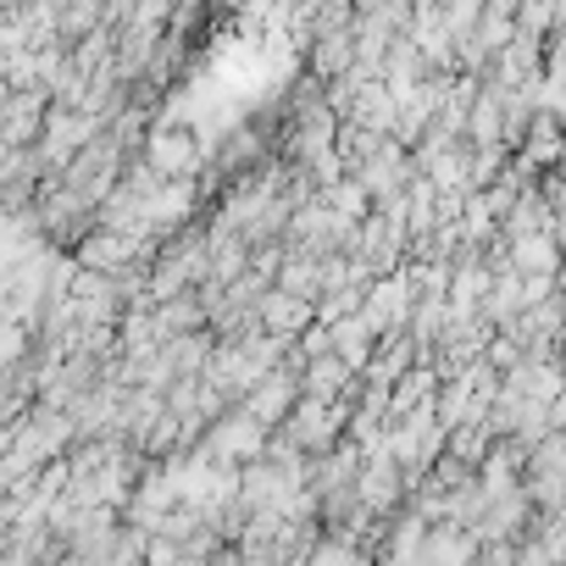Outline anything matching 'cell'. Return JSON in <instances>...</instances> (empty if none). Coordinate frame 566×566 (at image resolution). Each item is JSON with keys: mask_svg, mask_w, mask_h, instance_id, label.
<instances>
[{"mask_svg": "<svg viewBox=\"0 0 566 566\" xmlns=\"http://www.w3.org/2000/svg\"><path fill=\"white\" fill-rule=\"evenodd\" d=\"M411 306H417V295H411V283L400 277V266L395 272H384V277H373L367 290H361V306H356V317L384 339V334H406V317H411Z\"/></svg>", "mask_w": 566, "mask_h": 566, "instance_id": "cell-1", "label": "cell"}, {"mask_svg": "<svg viewBox=\"0 0 566 566\" xmlns=\"http://www.w3.org/2000/svg\"><path fill=\"white\" fill-rule=\"evenodd\" d=\"M266 450V428L250 417V411H228V417H211L206 428V455L217 467H244V461H261Z\"/></svg>", "mask_w": 566, "mask_h": 566, "instance_id": "cell-2", "label": "cell"}, {"mask_svg": "<svg viewBox=\"0 0 566 566\" xmlns=\"http://www.w3.org/2000/svg\"><path fill=\"white\" fill-rule=\"evenodd\" d=\"M145 250H150V244H145V239H134V233H123V228H95V233H84V239H78L73 266L101 272V277H117V272H123V266H134Z\"/></svg>", "mask_w": 566, "mask_h": 566, "instance_id": "cell-3", "label": "cell"}, {"mask_svg": "<svg viewBox=\"0 0 566 566\" xmlns=\"http://www.w3.org/2000/svg\"><path fill=\"white\" fill-rule=\"evenodd\" d=\"M145 167L156 172V178H195L200 172V139L189 134V128H156L150 139H145Z\"/></svg>", "mask_w": 566, "mask_h": 566, "instance_id": "cell-4", "label": "cell"}, {"mask_svg": "<svg viewBox=\"0 0 566 566\" xmlns=\"http://www.w3.org/2000/svg\"><path fill=\"white\" fill-rule=\"evenodd\" d=\"M295 400H301V378H295V367H272L266 378H255V384L244 389V411H250L261 428H277L283 417H290Z\"/></svg>", "mask_w": 566, "mask_h": 566, "instance_id": "cell-5", "label": "cell"}, {"mask_svg": "<svg viewBox=\"0 0 566 566\" xmlns=\"http://www.w3.org/2000/svg\"><path fill=\"white\" fill-rule=\"evenodd\" d=\"M306 323H312V306H306V301L283 295V290H261V295H255V328H261V334L295 339Z\"/></svg>", "mask_w": 566, "mask_h": 566, "instance_id": "cell-6", "label": "cell"}, {"mask_svg": "<svg viewBox=\"0 0 566 566\" xmlns=\"http://www.w3.org/2000/svg\"><path fill=\"white\" fill-rule=\"evenodd\" d=\"M500 250H505V266H511V272H522V277H555V261H560V250H555V233H522V239H500Z\"/></svg>", "mask_w": 566, "mask_h": 566, "instance_id": "cell-7", "label": "cell"}, {"mask_svg": "<svg viewBox=\"0 0 566 566\" xmlns=\"http://www.w3.org/2000/svg\"><path fill=\"white\" fill-rule=\"evenodd\" d=\"M301 395H312V400H345L350 389H356V373L328 350V356H312V361H301Z\"/></svg>", "mask_w": 566, "mask_h": 566, "instance_id": "cell-8", "label": "cell"}, {"mask_svg": "<svg viewBox=\"0 0 566 566\" xmlns=\"http://www.w3.org/2000/svg\"><path fill=\"white\" fill-rule=\"evenodd\" d=\"M373 345H378V334H373V328H367V323H361L356 312H350V317H334V323H328V350H334V356H339V361H345L350 373H361V367H367Z\"/></svg>", "mask_w": 566, "mask_h": 566, "instance_id": "cell-9", "label": "cell"}, {"mask_svg": "<svg viewBox=\"0 0 566 566\" xmlns=\"http://www.w3.org/2000/svg\"><path fill=\"white\" fill-rule=\"evenodd\" d=\"M306 566H361V549H356V538H328V544H317V549H306Z\"/></svg>", "mask_w": 566, "mask_h": 566, "instance_id": "cell-10", "label": "cell"}]
</instances>
